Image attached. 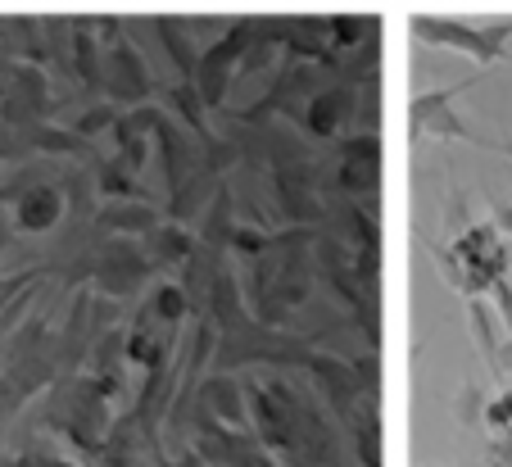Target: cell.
<instances>
[{
    "label": "cell",
    "instance_id": "6da1fadb",
    "mask_svg": "<svg viewBox=\"0 0 512 467\" xmlns=\"http://www.w3.org/2000/svg\"><path fill=\"white\" fill-rule=\"evenodd\" d=\"M250 427L281 467H349L340 422L304 372L268 368L245 377Z\"/></svg>",
    "mask_w": 512,
    "mask_h": 467
},
{
    "label": "cell",
    "instance_id": "7a4b0ae2",
    "mask_svg": "<svg viewBox=\"0 0 512 467\" xmlns=\"http://www.w3.org/2000/svg\"><path fill=\"white\" fill-rule=\"evenodd\" d=\"M318 236H322V227H309V223L277 227L268 250L245 263V273H241L245 304H250V313L263 327H286L309 304L313 277H318V263H313Z\"/></svg>",
    "mask_w": 512,
    "mask_h": 467
},
{
    "label": "cell",
    "instance_id": "3957f363",
    "mask_svg": "<svg viewBox=\"0 0 512 467\" xmlns=\"http://www.w3.org/2000/svg\"><path fill=\"white\" fill-rule=\"evenodd\" d=\"M46 409H41V427L55 431L59 440L78 449L82 458L96 463L105 454L109 427H114V413H109V395L87 377V372H73V377H59L46 390Z\"/></svg>",
    "mask_w": 512,
    "mask_h": 467
},
{
    "label": "cell",
    "instance_id": "277c9868",
    "mask_svg": "<svg viewBox=\"0 0 512 467\" xmlns=\"http://www.w3.org/2000/svg\"><path fill=\"white\" fill-rule=\"evenodd\" d=\"M508 259H512V245H508V236L494 227V218L472 223V227H458L445 245H435L440 277H445L463 300L490 295L494 282L508 277Z\"/></svg>",
    "mask_w": 512,
    "mask_h": 467
},
{
    "label": "cell",
    "instance_id": "5b68a950",
    "mask_svg": "<svg viewBox=\"0 0 512 467\" xmlns=\"http://www.w3.org/2000/svg\"><path fill=\"white\" fill-rule=\"evenodd\" d=\"M96 37L105 46V100H114L123 109L150 105V96H155V64L127 37L123 19L96 14Z\"/></svg>",
    "mask_w": 512,
    "mask_h": 467
},
{
    "label": "cell",
    "instance_id": "8992f818",
    "mask_svg": "<svg viewBox=\"0 0 512 467\" xmlns=\"http://www.w3.org/2000/svg\"><path fill=\"white\" fill-rule=\"evenodd\" d=\"M259 28H263V19H232L223 28V37L213 41V46H204L200 69H195V91H200V100L213 114H223L227 100H232L245 55L259 41Z\"/></svg>",
    "mask_w": 512,
    "mask_h": 467
},
{
    "label": "cell",
    "instance_id": "52a82bcc",
    "mask_svg": "<svg viewBox=\"0 0 512 467\" xmlns=\"http://www.w3.org/2000/svg\"><path fill=\"white\" fill-rule=\"evenodd\" d=\"M155 277V263L145 254V241L136 236H100L91 241V282L109 300H132Z\"/></svg>",
    "mask_w": 512,
    "mask_h": 467
},
{
    "label": "cell",
    "instance_id": "ba28073f",
    "mask_svg": "<svg viewBox=\"0 0 512 467\" xmlns=\"http://www.w3.org/2000/svg\"><path fill=\"white\" fill-rule=\"evenodd\" d=\"M331 191L345 200H381V132H349L331 146Z\"/></svg>",
    "mask_w": 512,
    "mask_h": 467
},
{
    "label": "cell",
    "instance_id": "9c48e42d",
    "mask_svg": "<svg viewBox=\"0 0 512 467\" xmlns=\"http://www.w3.org/2000/svg\"><path fill=\"white\" fill-rule=\"evenodd\" d=\"M426 46H440V50H454V55L472 59L476 69H494L503 55H508V32L512 23H463V19H422L417 23Z\"/></svg>",
    "mask_w": 512,
    "mask_h": 467
},
{
    "label": "cell",
    "instance_id": "30bf717a",
    "mask_svg": "<svg viewBox=\"0 0 512 467\" xmlns=\"http://www.w3.org/2000/svg\"><path fill=\"white\" fill-rule=\"evenodd\" d=\"M481 78V73H472V78H463L458 87H440V91H426V96H413V105H408V132H413V141H472V146H481V132H476L472 123H463V114L454 109V100L463 96L472 82Z\"/></svg>",
    "mask_w": 512,
    "mask_h": 467
},
{
    "label": "cell",
    "instance_id": "8fae6325",
    "mask_svg": "<svg viewBox=\"0 0 512 467\" xmlns=\"http://www.w3.org/2000/svg\"><path fill=\"white\" fill-rule=\"evenodd\" d=\"M46 118H55V78L41 64H19L0 91V123L32 127Z\"/></svg>",
    "mask_w": 512,
    "mask_h": 467
},
{
    "label": "cell",
    "instance_id": "7c38bea8",
    "mask_svg": "<svg viewBox=\"0 0 512 467\" xmlns=\"http://www.w3.org/2000/svg\"><path fill=\"white\" fill-rule=\"evenodd\" d=\"M358 87H363V82H327L322 91H313V100L300 114V127L313 141L336 146L340 137H349L358 127Z\"/></svg>",
    "mask_w": 512,
    "mask_h": 467
},
{
    "label": "cell",
    "instance_id": "4fadbf2b",
    "mask_svg": "<svg viewBox=\"0 0 512 467\" xmlns=\"http://www.w3.org/2000/svg\"><path fill=\"white\" fill-rule=\"evenodd\" d=\"M150 37H155V55H164L173 82H195L204 46L195 41V23L182 14H150Z\"/></svg>",
    "mask_w": 512,
    "mask_h": 467
},
{
    "label": "cell",
    "instance_id": "5bb4252c",
    "mask_svg": "<svg viewBox=\"0 0 512 467\" xmlns=\"http://www.w3.org/2000/svg\"><path fill=\"white\" fill-rule=\"evenodd\" d=\"M10 214H14V227H19L23 236H50L68 218V195L55 177H46V182H32L28 191L14 195Z\"/></svg>",
    "mask_w": 512,
    "mask_h": 467
},
{
    "label": "cell",
    "instance_id": "9a60e30c",
    "mask_svg": "<svg viewBox=\"0 0 512 467\" xmlns=\"http://www.w3.org/2000/svg\"><path fill=\"white\" fill-rule=\"evenodd\" d=\"M195 409H204L209 418L223 422V427L254 431L250 427V399H245V377H236V372H209V377L200 381Z\"/></svg>",
    "mask_w": 512,
    "mask_h": 467
},
{
    "label": "cell",
    "instance_id": "2e32d148",
    "mask_svg": "<svg viewBox=\"0 0 512 467\" xmlns=\"http://www.w3.org/2000/svg\"><path fill=\"white\" fill-rule=\"evenodd\" d=\"M127 368H132V359H127V327H109L105 336H100L96 345H91L87 363H82V372H87L91 381H96L100 390H105L109 399L123 395V377Z\"/></svg>",
    "mask_w": 512,
    "mask_h": 467
},
{
    "label": "cell",
    "instance_id": "e0dca14e",
    "mask_svg": "<svg viewBox=\"0 0 512 467\" xmlns=\"http://www.w3.org/2000/svg\"><path fill=\"white\" fill-rule=\"evenodd\" d=\"M159 223H164V214H159L150 200H105V205L91 214L96 236H136V241H145Z\"/></svg>",
    "mask_w": 512,
    "mask_h": 467
},
{
    "label": "cell",
    "instance_id": "ac0fdd59",
    "mask_svg": "<svg viewBox=\"0 0 512 467\" xmlns=\"http://www.w3.org/2000/svg\"><path fill=\"white\" fill-rule=\"evenodd\" d=\"M0 46L19 64H41L46 69V19H37V14H0Z\"/></svg>",
    "mask_w": 512,
    "mask_h": 467
},
{
    "label": "cell",
    "instance_id": "d6986e66",
    "mask_svg": "<svg viewBox=\"0 0 512 467\" xmlns=\"http://www.w3.org/2000/svg\"><path fill=\"white\" fill-rule=\"evenodd\" d=\"M195 245H200L195 227L173 223V218H164L155 232L145 236V254H150V263H155V273H177V268L195 254Z\"/></svg>",
    "mask_w": 512,
    "mask_h": 467
},
{
    "label": "cell",
    "instance_id": "ffe728a7",
    "mask_svg": "<svg viewBox=\"0 0 512 467\" xmlns=\"http://www.w3.org/2000/svg\"><path fill=\"white\" fill-rule=\"evenodd\" d=\"M195 236H200L204 245H213V250H227L232 245V232L241 227V214H236V191L227 186V177L218 182V191H213V200L204 205V214L195 218Z\"/></svg>",
    "mask_w": 512,
    "mask_h": 467
},
{
    "label": "cell",
    "instance_id": "44dd1931",
    "mask_svg": "<svg viewBox=\"0 0 512 467\" xmlns=\"http://www.w3.org/2000/svg\"><path fill=\"white\" fill-rule=\"evenodd\" d=\"M467 331H472V341H476V350H481L490 377H499V350H503L508 327H503L499 309L490 304V295H472V300H467Z\"/></svg>",
    "mask_w": 512,
    "mask_h": 467
},
{
    "label": "cell",
    "instance_id": "7402d4cb",
    "mask_svg": "<svg viewBox=\"0 0 512 467\" xmlns=\"http://www.w3.org/2000/svg\"><path fill=\"white\" fill-rule=\"evenodd\" d=\"M345 436L349 449L363 467H381V399H368L354 418L345 422Z\"/></svg>",
    "mask_w": 512,
    "mask_h": 467
},
{
    "label": "cell",
    "instance_id": "603a6c76",
    "mask_svg": "<svg viewBox=\"0 0 512 467\" xmlns=\"http://www.w3.org/2000/svg\"><path fill=\"white\" fill-rule=\"evenodd\" d=\"M164 114H173L182 127H191L195 137H213L209 127V105L200 100V91H195V82H173V87H164Z\"/></svg>",
    "mask_w": 512,
    "mask_h": 467
},
{
    "label": "cell",
    "instance_id": "cb8c5ba5",
    "mask_svg": "<svg viewBox=\"0 0 512 467\" xmlns=\"http://www.w3.org/2000/svg\"><path fill=\"white\" fill-rule=\"evenodd\" d=\"M331 23V46L340 50H358L368 41H381V19L377 14H327Z\"/></svg>",
    "mask_w": 512,
    "mask_h": 467
},
{
    "label": "cell",
    "instance_id": "d4e9b609",
    "mask_svg": "<svg viewBox=\"0 0 512 467\" xmlns=\"http://www.w3.org/2000/svg\"><path fill=\"white\" fill-rule=\"evenodd\" d=\"M118 114H123V105H114V100H91V105H82V114L73 118V132H78L82 141H91V146H96L100 137H109V132H114Z\"/></svg>",
    "mask_w": 512,
    "mask_h": 467
},
{
    "label": "cell",
    "instance_id": "484cf974",
    "mask_svg": "<svg viewBox=\"0 0 512 467\" xmlns=\"http://www.w3.org/2000/svg\"><path fill=\"white\" fill-rule=\"evenodd\" d=\"M50 273H55L50 263H41V268H23V273H0V309H5V304H10L19 291H28V286L46 282Z\"/></svg>",
    "mask_w": 512,
    "mask_h": 467
},
{
    "label": "cell",
    "instance_id": "4316f807",
    "mask_svg": "<svg viewBox=\"0 0 512 467\" xmlns=\"http://www.w3.org/2000/svg\"><path fill=\"white\" fill-rule=\"evenodd\" d=\"M485 390L481 381H463V390H458V427H472V422H485Z\"/></svg>",
    "mask_w": 512,
    "mask_h": 467
},
{
    "label": "cell",
    "instance_id": "83f0119b",
    "mask_svg": "<svg viewBox=\"0 0 512 467\" xmlns=\"http://www.w3.org/2000/svg\"><path fill=\"white\" fill-rule=\"evenodd\" d=\"M485 431H508L512 427V386H503L499 395L485 404V422H481Z\"/></svg>",
    "mask_w": 512,
    "mask_h": 467
},
{
    "label": "cell",
    "instance_id": "f1b7e54d",
    "mask_svg": "<svg viewBox=\"0 0 512 467\" xmlns=\"http://www.w3.org/2000/svg\"><path fill=\"white\" fill-rule=\"evenodd\" d=\"M96 467H159V458L145 454V449H105Z\"/></svg>",
    "mask_w": 512,
    "mask_h": 467
},
{
    "label": "cell",
    "instance_id": "f546056e",
    "mask_svg": "<svg viewBox=\"0 0 512 467\" xmlns=\"http://www.w3.org/2000/svg\"><path fill=\"white\" fill-rule=\"evenodd\" d=\"M14 232H19V227H14V214H10V205H0V259L10 254V245H14Z\"/></svg>",
    "mask_w": 512,
    "mask_h": 467
},
{
    "label": "cell",
    "instance_id": "4dcf8cb0",
    "mask_svg": "<svg viewBox=\"0 0 512 467\" xmlns=\"http://www.w3.org/2000/svg\"><path fill=\"white\" fill-rule=\"evenodd\" d=\"M494 227H499V232L508 236V245H512V205H494Z\"/></svg>",
    "mask_w": 512,
    "mask_h": 467
},
{
    "label": "cell",
    "instance_id": "1f68e13d",
    "mask_svg": "<svg viewBox=\"0 0 512 467\" xmlns=\"http://www.w3.org/2000/svg\"><path fill=\"white\" fill-rule=\"evenodd\" d=\"M512 377V331L503 336V350H499V381Z\"/></svg>",
    "mask_w": 512,
    "mask_h": 467
},
{
    "label": "cell",
    "instance_id": "d6a6232c",
    "mask_svg": "<svg viewBox=\"0 0 512 467\" xmlns=\"http://www.w3.org/2000/svg\"><path fill=\"white\" fill-rule=\"evenodd\" d=\"M0 467H14V463H10V458H0Z\"/></svg>",
    "mask_w": 512,
    "mask_h": 467
}]
</instances>
